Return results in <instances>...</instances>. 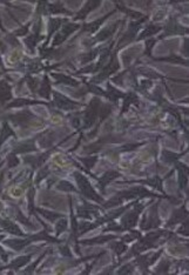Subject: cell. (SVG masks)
<instances>
[{"label":"cell","instance_id":"7a4b0ae2","mask_svg":"<svg viewBox=\"0 0 189 275\" xmlns=\"http://www.w3.org/2000/svg\"><path fill=\"white\" fill-rule=\"evenodd\" d=\"M55 99H56V106L58 107H60V108H63V110H69V108H72L74 106L73 102H71L68 99H65L63 97H61V95H59V94H56L55 93Z\"/></svg>","mask_w":189,"mask_h":275},{"label":"cell","instance_id":"3957f363","mask_svg":"<svg viewBox=\"0 0 189 275\" xmlns=\"http://www.w3.org/2000/svg\"><path fill=\"white\" fill-rule=\"evenodd\" d=\"M1 222V225L7 229V231H10L11 233H13V234H17V235H21V232L20 229L15 226V225H13L12 222H8V221H0Z\"/></svg>","mask_w":189,"mask_h":275},{"label":"cell","instance_id":"277c9868","mask_svg":"<svg viewBox=\"0 0 189 275\" xmlns=\"http://www.w3.org/2000/svg\"><path fill=\"white\" fill-rule=\"evenodd\" d=\"M35 149V147H34V145H33V142L32 141H30V142H25V143H21L20 146H18V148H17V152H27V151H34Z\"/></svg>","mask_w":189,"mask_h":275},{"label":"cell","instance_id":"6da1fadb","mask_svg":"<svg viewBox=\"0 0 189 275\" xmlns=\"http://www.w3.org/2000/svg\"><path fill=\"white\" fill-rule=\"evenodd\" d=\"M75 177H76V180H78V182L80 185V188L82 189V192H84L87 197H89L91 199H94V200H99V198L95 195V193L93 192L92 187L89 186V184L87 182V180L85 179L84 176H81L80 174H75Z\"/></svg>","mask_w":189,"mask_h":275},{"label":"cell","instance_id":"5b68a950","mask_svg":"<svg viewBox=\"0 0 189 275\" xmlns=\"http://www.w3.org/2000/svg\"><path fill=\"white\" fill-rule=\"evenodd\" d=\"M53 75L56 78V79H60V80H61V82L68 84V85H76V82H75V81H73L72 79H69V78L63 77V75H60V74H53Z\"/></svg>","mask_w":189,"mask_h":275},{"label":"cell","instance_id":"52a82bcc","mask_svg":"<svg viewBox=\"0 0 189 275\" xmlns=\"http://www.w3.org/2000/svg\"><path fill=\"white\" fill-rule=\"evenodd\" d=\"M27 260H30V257H20V259H18V260H15L14 262H13V266H22L24 264H26L27 262Z\"/></svg>","mask_w":189,"mask_h":275},{"label":"cell","instance_id":"ba28073f","mask_svg":"<svg viewBox=\"0 0 189 275\" xmlns=\"http://www.w3.org/2000/svg\"><path fill=\"white\" fill-rule=\"evenodd\" d=\"M59 188H61V189H66V190H73L74 189L72 186H69V184H68V182H65V181H62V182L60 184Z\"/></svg>","mask_w":189,"mask_h":275},{"label":"cell","instance_id":"8992f818","mask_svg":"<svg viewBox=\"0 0 189 275\" xmlns=\"http://www.w3.org/2000/svg\"><path fill=\"white\" fill-rule=\"evenodd\" d=\"M66 226H67V222L65 220H61L60 222H58L56 223V231H58V233H61L66 228Z\"/></svg>","mask_w":189,"mask_h":275}]
</instances>
